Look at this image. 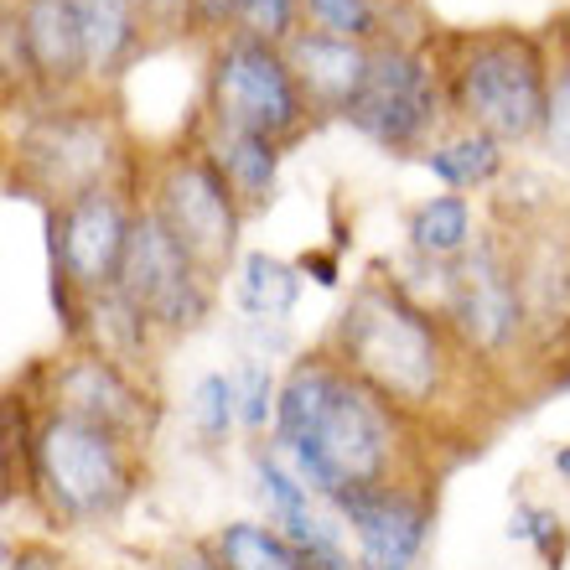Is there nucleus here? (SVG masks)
I'll list each match as a JSON object with an SVG mask.
<instances>
[{
    "label": "nucleus",
    "instance_id": "1",
    "mask_svg": "<svg viewBox=\"0 0 570 570\" xmlns=\"http://www.w3.org/2000/svg\"><path fill=\"white\" fill-rule=\"evenodd\" d=\"M400 410L384 405L358 374H347L332 353H306L281 379L275 441L306 488L337 498L347 488H390L400 466Z\"/></svg>",
    "mask_w": 570,
    "mask_h": 570
},
{
    "label": "nucleus",
    "instance_id": "2",
    "mask_svg": "<svg viewBox=\"0 0 570 570\" xmlns=\"http://www.w3.org/2000/svg\"><path fill=\"white\" fill-rule=\"evenodd\" d=\"M332 358L400 415H421L446 394L451 322L425 312L405 285L363 281L332 327Z\"/></svg>",
    "mask_w": 570,
    "mask_h": 570
},
{
    "label": "nucleus",
    "instance_id": "3",
    "mask_svg": "<svg viewBox=\"0 0 570 570\" xmlns=\"http://www.w3.org/2000/svg\"><path fill=\"white\" fill-rule=\"evenodd\" d=\"M456 52L441 68L446 105L493 140H529L550 115V62L544 47L524 31H478L456 37Z\"/></svg>",
    "mask_w": 570,
    "mask_h": 570
},
{
    "label": "nucleus",
    "instance_id": "4",
    "mask_svg": "<svg viewBox=\"0 0 570 570\" xmlns=\"http://www.w3.org/2000/svg\"><path fill=\"white\" fill-rule=\"evenodd\" d=\"M31 482L62 524H99L136 488L130 435L47 410L31 431Z\"/></svg>",
    "mask_w": 570,
    "mask_h": 570
},
{
    "label": "nucleus",
    "instance_id": "5",
    "mask_svg": "<svg viewBox=\"0 0 570 570\" xmlns=\"http://www.w3.org/2000/svg\"><path fill=\"white\" fill-rule=\"evenodd\" d=\"M306 94H301L285 47H271L259 37L228 31L213 47L208 62V120L213 130H239V136L291 140L306 125Z\"/></svg>",
    "mask_w": 570,
    "mask_h": 570
},
{
    "label": "nucleus",
    "instance_id": "6",
    "mask_svg": "<svg viewBox=\"0 0 570 570\" xmlns=\"http://www.w3.org/2000/svg\"><path fill=\"white\" fill-rule=\"evenodd\" d=\"M120 161V140L105 109L94 105H58L16 136V171L27 187L52 197V208L83 193L109 187V171Z\"/></svg>",
    "mask_w": 570,
    "mask_h": 570
},
{
    "label": "nucleus",
    "instance_id": "7",
    "mask_svg": "<svg viewBox=\"0 0 570 570\" xmlns=\"http://www.w3.org/2000/svg\"><path fill=\"white\" fill-rule=\"evenodd\" d=\"M150 208L181 239V249L203 265L208 281L224 275L234 244H239L244 203L228 187L224 166L213 161V150H177L150 181Z\"/></svg>",
    "mask_w": 570,
    "mask_h": 570
},
{
    "label": "nucleus",
    "instance_id": "8",
    "mask_svg": "<svg viewBox=\"0 0 570 570\" xmlns=\"http://www.w3.org/2000/svg\"><path fill=\"white\" fill-rule=\"evenodd\" d=\"M441 105H446V78H441L431 52L400 42H374L368 78H363L358 99L347 105L343 120L374 146L410 150L435 130Z\"/></svg>",
    "mask_w": 570,
    "mask_h": 570
},
{
    "label": "nucleus",
    "instance_id": "9",
    "mask_svg": "<svg viewBox=\"0 0 570 570\" xmlns=\"http://www.w3.org/2000/svg\"><path fill=\"white\" fill-rule=\"evenodd\" d=\"M115 291L146 316L150 327H161V332H193L213 306V281L203 275V265L181 249L177 234L156 218L150 203L136 208Z\"/></svg>",
    "mask_w": 570,
    "mask_h": 570
},
{
    "label": "nucleus",
    "instance_id": "10",
    "mask_svg": "<svg viewBox=\"0 0 570 570\" xmlns=\"http://www.w3.org/2000/svg\"><path fill=\"white\" fill-rule=\"evenodd\" d=\"M441 301L456 343L478 358H503L524 332V281L493 244H472L441 271Z\"/></svg>",
    "mask_w": 570,
    "mask_h": 570
},
{
    "label": "nucleus",
    "instance_id": "11",
    "mask_svg": "<svg viewBox=\"0 0 570 570\" xmlns=\"http://www.w3.org/2000/svg\"><path fill=\"white\" fill-rule=\"evenodd\" d=\"M130 224H136V213L125 208L115 187H99V193H83L52 208V285H68L83 301L115 291Z\"/></svg>",
    "mask_w": 570,
    "mask_h": 570
},
{
    "label": "nucleus",
    "instance_id": "12",
    "mask_svg": "<svg viewBox=\"0 0 570 570\" xmlns=\"http://www.w3.org/2000/svg\"><path fill=\"white\" fill-rule=\"evenodd\" d=\"M353 534V566L358 570H415L431 534V503L421 488L390 482V488H347L332 498Z\"/></svg>",
    "mask_w": 570,
    "mask_h": 570
},
{
    "label": "nucleus",
    "instance_id": "13",
    "mask_svg": "<svg viewBox=\"0 0 570 570\" xmlns=\"http://www.w3.org/2000/svg\"><path fill=\"white\" fill-rule=\"evenodd\" d=\"M255 488H259V498H265L271 524L281 529L285 540L296 544L316 570H358L347 560V544H343V529H347L343 513L332 509V498L306 488V482L285 466V456L275 446H255Z\"/></svg>",
    "mask_w": 570,
    "mask_h": 570
},
{
    "label": "nucleus",
    "instance_id": "14",
    "mask_svg": "<svg viewBox=\"0 0 570 570\" xmlns=\"http://www.w3.org/2000/svg\"><path fill=\"white\" fill-rule=\"evenodd\" d=\"M6 11L21 27L27 78H37L58 99L89 78V47H83V27H78L73 0H11Z\"/></svg>",
    "mask_w": 570,
    "mask_h": 570
},
{
    "label": "nucleus",
    "instance_id": "15",
    "mask_svg": "<svg viewBox=\"0 0 570 570\" xmlns=\"http://www.w3.org/2000/svg\"><path fill=\"white\" fill-rule=\"evenodd\" d=\"M52 410L78 415V421L109 425L136 441V431H146V400L140 390L125 379V368L105 353H73L52 374Z\"/></svg>",
    "mask_w": 570,
    "mask_h": 570
},
{
    "label": "nucleus",
    "instance_id": "16",
    "mask_svg": "<svg viewBox=\"0 0 570 570\" xmlns=\"http://www.w3.org/2000/svg\"><path fill=\"white\" fill-rule=\"evenodd\" d=\"M285 62H291L306 105L327 109V115H347V105L358 99L363 78H368L374 47L347 42V37H327V31H316V27H301L285 42Z\"/></svg>",
    "mask_w": 570,
    "mask_h": 570
},
{
    "label": "nucleus",
    "instance_id": "17",
    "mask_svg": "<svg viewBox=\"0 0 570 570\" xmlns=\"http://www.w3.org/2000/svg\"><path fill=\"white\" fill-rule=\"evenodd\" d=\"M213 161L224 166L228 187L239 193L244 213H255L271 203L275 193V171H281V140L271 136H239V130H213L208 140Z\"/></svg>",
    "mask_w": 570,
    "mask_h": 570
},
{
    "label": "nucleus",
    "instance_id": "18",
    "mask_svg": "<svg viewBox=\"0 0 570 570\" xmlns=\"http://www.w3.org/2000/svg\"><path fill=\"white\" fill-rule=\"evenodd\" d=\"M73 6L78 27H83V47H89V78L120 73V62L140 42L136 0H73Z\"/></svg>",
    "mask_w": 570,
    "mask_h": 570
},
{
    "label": "nucleus",
    "instance_id": "19",
    "mask_svg": "<svg viewBox=\"0 0 570 570\" xmlns=\"http://www.w3.org/2000/svg\"><path fill=\"white\" fill-rule=\"evenodd\" d=\"M213 550L228 570H316L301 556L296 544L285 540L275 524H255V519H234L213 534Z\"/></svg>",
    "mask_w": 570,
    "mask_h": 570
},
{
    "label": "nucleus",
    "instance_id": "20",
    "mask_svg": "<svg viewBox=\"0 0 570 570\" xmlns=\"http://www.w3.org/2000/svg\"><path fill=\"white\" fill-rule=\"evenodd\" d=\"M234 296L249 322H285L301 296V265H285L275 255H244Z\"/></svg>",
    "mask_w": 570,
    "mask_h": 570
},
{
    "label": "nucleus",
    "instance_id": "21",
    "mask_svg": "<svg viewBox=\"0 0 570 570\" xmlns=\"http://www.w3.org/2000/svg\"><path fill=\"white\" fill-rule=\"evenodd\" d=\"M410 244H415V255L425 259H462L472 249V203L462 193H441L431 203L410 213Z\"/></svg>",
    "mask_w": 570,
    "mask_h": 570
},
{
    "label": "nucleus",
    "instance_id": "22",
    "mask_svg": "<svg viewBox=\"0 0 570 570\" xmlns=\"http://www.w3.org/2000/svg\"><path fill=\"white\" fill-rule=\"evenodd\" d=\"M425 166H431V177L446 181L451 193L488 187V181L503 171V140L482 136V130H462V136H451L446 146L425 150Z\"/></svg>",
    "mask_w": 570,
    "mask_h": 570
},
{
    "label": "nucleus",
    "instance_id": "23",
    "mask_svg": "<svg viewBox=\"0 0 570 570\" xmlns=\"http://www.w3.org/2000/svg\"><path fill=\"white\" fill-rule=\"evenodd\" d=\"M301 16L327 37H347V42H379V6L374 0H301Z\"/></svg>",
    "mask_w": 570,
    "mask_h": 570
},
{
    "label": "nucleus",
    "instance_id": "24",
    "mask_svg": "<svg viewBox=\"0 0 570 570\" xmlns=\"http://www.w3.org/2000/svg\"><path fill=\"white\" fill-rule=\"evenodd\" d=\"M509 540L529 544V550H534L544 566L560 570V560H566V519H560L556 509H544V503H513V513H509Z\"/></svg>",
    "mask_w": 570,
    "mask_h": 570
},
{
    "label": "nucleus",
    "instance_id": "25",
    "mask_svg": "<svg viewBox=\"0 0 570 570\" xmlns=\"http://www.w3.org/2000/svg\"><path fill=\"white\" fill-rule=\"evenodd\" d=\"M239 421V384L228 374H203L193 390V425L203 441H224Z\"/></svg>",
    "mask_w": 570,
    "mask_h": 570
},
{
    "label": "nucleus",
    "instance_id": "26",
    "mask_svg": "<svg viewBox=\"0 0 570 570\" xmlns=\"http://www.w3.org/2000/svg\"><path fill=\"white\" fill-rule=\"evenodd\" d=\"M239 425L244 431H265V425H275V405H281V384H275L271 363H259V353H249V358L239 363Z\"/></svg>",
    "mask_w": 570,
    "mask_h": 570
},
{
    "label": "nucleus",
    "instance_id": "27",
    "mask_svg": "<svg viewBox=\"0 0 570 570\" xmlns=\"http://www.w3.org/2000/svg\"><path fill=\"white\" fill-rule=\"evenodd\" d=\"M296 21H301V0H239L234 11V27L228 31H244V37H259L271 47H285L296 37Z\"/></svg>",
    "mask_w": 570,
    "mask_h": 570
},
{
    "label": "nucleus",
    "instance_id": "28",
    "mask_svg": "<svg viewBox=\"0 0 570 570\" xmlns=\"http://www.w3.org/2000/svg\"><path fill=\"white\" fill-rule=\"evenodd\" d=\"M544 140L560 161H570V62L560 58L556 89H550V115H544Z\"/></svg>",
    "mask_w": 570,
    "mask_h": 570
},
{
    "label": "nucleus",
    "instance_id": "29",
    "mask_svg": "<svg viewBox=\"0 0 570 570\" xmlns=\"http://www.w3.org/2000/svg\"><path fill=\"white\" fill-rule=\"evenodd\" d=\"M187 6V21L197 31H218V27H234V11H239V0H181Z\"/></svg>",
    "mask_w": 570,
    "mask_h": 570
},
{
    "label": "nucleus",
    "instance_id": "30",
    "mask_svg": "<svg viewBox=\"0 0 570 570\" xmlns=\"http://www.w3.org/2000/svg\"><path fill=\"white\" fill-rule=\"evenodd\" d=\"M161 570H228V566L218 560V550H213V544H181V550H171V556H166Z\"/></svg>",
    "mask_w": 570,
    "mask_h": 570
},
{
    "label": "nucleus",
    "instance_id": "31",
    "mask_svg": "<svg viewBox=\"0 0 570 570\" xmlns=\"http://www.w3.org/2000/svg\"><path fill=\"white\" fill-rule=\"evenodd\" d=\"M6 570H58V560L42 556V550H11V556H6Z\"/></svg>",
    "mask_w": 570,
    "mask_h": 570
},
{
    "label": "nucleus",
    "instance_id": "32",
    "mask_svg": "<svg viewBox=\"0 0 570 570\" xmlns=\"http://www.w3.org/2000/svg\"><path fill=\"white\" fill-rule=\"evenodd\" d=\"M301 271H312L316 285H337V259L332 255H306L301 259Z\"/></svg>",
    "mask_w": 570,
    "mask_h": 570
},
{
    "label": "nucleus",
    "instance_id": "33",
    "mask_svg": "<svg viewBox=\"0 0 570 570\" xmlns=\"http://www.w3.org/2000/svg\"><path fill=\"white\" fill-rule=\"evenodd\" d=\"M556 472L570 482V446H560V451H556Z\"/></svg>",
    "mask_w": 570,
    "mask_h": 570
},
{
    "label": "nucleus",
    "instance_id": "34",
    "mask_svg": "<svg viewBox=\"0 0 570 570\" xmlns=\"http://www.w3.org/2000/svg\"><path fill=\"white\" fill-rule=\"evenodd\" d=\"M560 58L570 62V16H566V21H560Z\"/></svg>",
    "mask_w": 570,
    "mask_h": 570
}]
</instances>
